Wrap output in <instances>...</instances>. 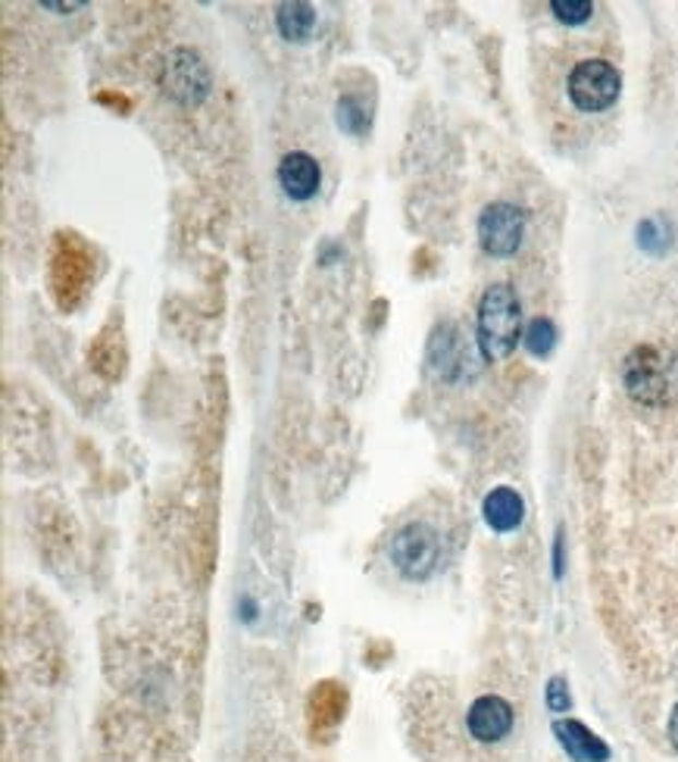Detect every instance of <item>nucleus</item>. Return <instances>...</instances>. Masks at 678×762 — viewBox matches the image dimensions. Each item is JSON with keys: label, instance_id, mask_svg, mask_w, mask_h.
<instances>
[{"label": "nucleus", "instance_id": "11", "mask_svg": "<svg viewBox=\"0 0 678 762\" xmlns=\"http://www.w3.org/2000/svg\"><path fill=\"white\" fill-rule=\"evenodd\" d=\"M482 512H485V522L492 525L494 532L507 534L522 525L525 504H522V497L516 494L513 487H494L492 494L485 497V504H482Z\"/></svg>", "mask_w": 678, "mask_h": 762}, {"label": "nucleus", "instance_id": "14", "mask_svg": "<svg viewBox=\"0 0 678 762\" xmlns=\"http://www.w3.org/2000/svg\"><path fill=\"white\" fill-rule=\"evenodd\" d=\"M335 119H338V129L348 132V135H360V132L370 125V113H366L353 97H341V100H338V113H335Z\"/></svg>", "mask_w": 678, "mask_h": 762}, {"label": "nucleus", "instance_id": "13", "mask_svg": "<svg viewBox=\"0 0 678 762\" xmlns=\"http://www.w3.org/2000/svg\"><path fill=\"white\" fill-rule=\"evenodd\" d=\"M522 344H525V350L532 353V356H547L550 350H554V344H557V328H554V323L550 319H532V323L525 325V331H522Z\"/></svg>", "mask_w": 678, "mask_h": 762}, {"label": "nucleus", "instance_id": "9", "mask_svg": "<svg viewBox=\"0 0 678 762\" xmlns=\"http://www.w3.org/2000/svg\"><path fill=\"white\" fill-rule=\"evenodd\" d=\"M554 735L560 740V747L576 762H607L609 747L597 738L588 725L579 718H557L554 722Z\"/></svg>", "mask_w": 678, "mask_h": 762}, {"label": "nucleus", "instance_id": "18", "mask_svg": "<svg viewBox=\"0 0 678 762\" xmlns=\"http://www.w3.org/2000/svg\"><path fill=\"white\" fill-rule=\"evenodd\" d=\"M41 7H45V10H60V13H70V10H82V3H50V0H45Z\"/></svg>", "mask_w": 678, "mask_h": 762}, {"label": "nucleus", "instance_id": "7", "mask_svg": "<svg viewBox=\"0 0 678 762\" xmlns=\"http://www.w3.org/2000/svg\"><path fill=\"white\" fill-rule=\"evenodd\" d=\"M469 735L482 743H497L513 731V706L497 697V693H485L469 706Z\"/></svg>", "mask_w": 678, "mask_h": 762}, {"label": "nucleus", "instance_id": "8", "mask_svg": "<svg viewBox=\"0 0 678 762\" xmlns=\"http://www.w3.org/2000/svg\"><path fill=\"white\" fill-rule=\"evenodd\" d=\"M279 185L298 204H306L310 197H316V191L323 185V169H319L316 157H310L304 150L284 154L279 162Z\"/></svg>", "mask_w": 678, "mask_h": 762}, {"label": "nucleus", "instance_id": "5", "mask_svg": "<svg viewBox=\"0 0 678 762\" xmlns=\"http://www.w3.org/2000/svg\"><path fill=\"white\" fill-rule=\"evenodd\" d=\"M164 92H169V97H175L185 107L201 104L210 94V72L194 50L179 47L169 53L164 70Z\"/></svg>", "mask_w": 678, "mask_h": 762}, {"label": "nucleus", "instance_id": "2", "mask_svg": "<svg viewBox=\"0 0 678 762\" xmlns=\"http://www.w3.org/2000/svg\"><path fill=\"white\" fill-rule=\"evenodd\" d=\"M566 92L582 113H604L619 100L622 75L607 60H582L569 72Z\"/></svg>", "mask_w": 678, "mask_h": 762}, {"label": "nucleus", "instance_id": "6", "mask_svg": "<svg viewBox=\"0 0 678 762\" xmlns=\"http://www.w3.org/2000/svg\"><path fill=\"white\" fill-rule=\"evenodd\" d=\"M522 234H525V213L516 204L497 201L479 216V241L485 254L513 256L522 244Z\"/></svg>", "mask_w": 678, "mask_h": 762}, {"label": "nucleus", "instance_id": "17", "mask_svg": "<svg viewBox=\"0 0 678 762\" xmlns=\"http://www.w3.org/2000/svg\"><path fill=\"white\" fill-rule=\"evenodd\" d=\"M669 740H673V747L678 750V703L673 706V716H669Z\"/></svg>", "mask_w": 678, "mask_h": 762}, {"label": "nucleus", "instance_id": "3", "mask_svg": "<svg viewBox=\"0 0 678 762\" xmlns=\"http://www.w3.org/2000/svg\"><path fill=\"white\" fill-rule=\"evenodd\" d=\"M391 563L400 576L410 581H425L438 569L441 563V541L438 532L425 522H413L403 525L395 537H391Z\"/></svg>", "mask_w": 678, "mask_h": 762}, {"label": "nucleus", "instance_id": "15", "mask_svg": "<svg viewBox=\"0 0 678 762\" xmlns=\"http://www.w3.org/2000/svg\"><path fill=\"white\" fill-rule=\"evenodd\" d=\"M550 10L554 16L566 25H582L591 20L594 13V3L591 0H550Z\"/></svg>", "mask_w": 678, "mask_h": 762}, {"label": "nucleus", "instance_id": "10", "mask_svg": "<svg viewBox=\"0 0 678 762\" xmlns=\"http://www.w3.org/2000/svg\"><path fill=\"white\" fill-rule=\"evenodd\" d=\"M460 347H463V341H460V335H457L453 325H441V328L432 335V341H428V366H432V372H435L438 378L453 382V378H460V375L467 372L469 363H463Z\"/></svg>", "mask_w": 678, "mask_h": 762}, {"label": "nucleus", "instance_id": "4", "mask_svg": "<svg viewBox=\"0 0 678 762\" xmlns=\"http://www.w3.org/2000/svg\"><path fill=\"white\" fill-rule=\"evenodd\" d=\"M622 375L629 394L641 403H663L669 394V363L656 347H634Z\"/></svg>", "mask_w": 678, "mask_h": 762}, {"label": "nucleus", "instance_id": "1", "mask_svg": "<svg viewBox=\"0 0 678 762\" xmlns=\"http://www.w3.org/2000/svg\"><path fill=\"white\" fill-rule=\"evenodd\" d=\"M522 341V306L510 285H492L479 301V347L485 360H504Z\"/></svg>", "mask_w": 678, "mask_h": 762}, {"label": "nucleus", "instance_id": "16", "mask_svg": "<svg viewBox=\"0 0 678 762\" xmlns=\"http://www.w3.org/2000/svg\"><path fill=\"white\" fill-rule=\"evenodd\" d=\"M569 691H566V681L562 678H550V685H547V710L550 713H566L569 710Z\"/></svg>", "mask_w": 678, "mask_h": 762}, {"label": "nucleus", "instance_id": "12", "mask_svg": "<svg viewBox=\"0 0 678 762\" xmlns=\"http://www.w3.org/2000/svg\"><path fill=\"white\" fill-rule=\"evenodd\" d=\"M276 25H279L281 38L284 41H294L301 45L313 35V25H316V10L304 3V0H291V3H279L276 10Z\"/></svg>", "mask_w": 678, "mask_h": 762}]
</instances>
